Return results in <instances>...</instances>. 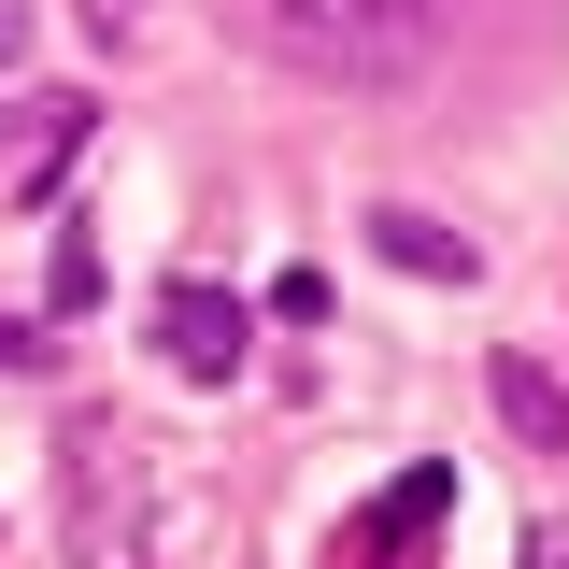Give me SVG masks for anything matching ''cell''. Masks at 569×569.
Returning <instances> with one entry per match:
<instances>
[{
  "instance_id": "cell-1",
  "label": "cell",
  "mask_w": 569,
  "mask_h": 569,
  "mask_svg": "<svg viewBox=\"0 0 569 569\" xmlns=\"http://www.w3.org/2000/svg\"><path fill=\"white\" fill-rule=\"evenodd\" d=\"M228 29L313 86H413L456 29V0H228Z\"/></svg>"
},
{
  "instance_id": "cell-2",
  "label": "cell",
  "mask_w": 569,
  "mask_h": 569,
  "mask_svg": "<svg viewBox=\"0 0 569 569\" xmlns=\"http://www.w3.org/2000/svg\"><path fill=\"white\" fill-rule=\"evenodd\" d=\"M142 485H157V441L129 413H71L58 427V541H71V569H142Z\"/></svg>"
},
{
  "instance_id": "cell-3",
  "label": "cell",
  "mask_w": 569,
  "mask_h": 569,
  "mask_svg": "<svg viewBox=\"0 0 569 569\" xmlns=\"http://www.w3.org/2000/svg\"><path fill=\"white\" fill-rule=\"evenodd\" d=\"M242 342H257V313H242V299H213V284H171V299H157V356H171L186 385H228Z\"/></svg>"
},
{
  "instance_id": "cell-4",
  "label": "cell",
  "mask_w": 569,
  "mask_h": 569,
  "mask_svg": "<svg viewBox=\"0 0 569 569\" xmlns=\"http://www.w3.org/2000/svg\"><path fill=\"white\" fill-rule=\"evenodd\" d=\"M485 399H498V427H512L527 456H569V385H556L527 342H498V356H485Z\"/></svg>"
},
{
  "instance_id": "cell-5",
  "label": "cell",
  "mask_w": 569,
  "mask_h": 569,
  "mask_svg": "<svg viewBox=\"0 0 569 569\" xmlns=\"http://www.w3.org/2000/svg\"><path fill=\"white\" fill-rule=\"evenodd\" d=\"M370 242H385L399 271H427V284H470V271H485V242H470V228H441V213H413V200L370 213Z\"/></svg>"
},
{
  "instance_id": "cell-6",
  "label": "cell",
  "mask_w": 569,
  "mask_h": 569,
  "mask_svg": "<svg viewBox=\"0 0 569 569\" xmlns=\"http://www.w3.org/2000/svg\"><path fill=\"white\" fill-rule=\"evenodd\" d=\"M0 370H58V342H43L29 313H0Z\"/></svg>"
},
{
  "instance_id": "cell-7",
  "label": "cell",
  "mask_w": 569,
  "mask_h": 569,
  "mask_svg": "<svg viewBox=\"0 0 569 569\" xmlns=\"http://www.w3.org/2000/svg\"><path fill=\"white\" fill-rule=\"evenodd\" d=\"M86 29H100V43H129V29H142V0H86Z\"/></svg>"
},
{
  "instance_id": "cell-8",
  "label": "cell",
  "mask_w": 569,
  "mask_h": 569,
  "mask_svg": "<svg viewBox=\"0 0 569 569\" xmlns=\"http://www.w3.org/2000/svg\"><path fill=\"white\" fill-rule=\"evenodd\" d=\"M14 58H29V0H0V71H14Z\"/></svg>"
},
{
  "instance_id": "cell-9",
  "label": "cell",
  "mask_w": 569,
  "mask_h": 569,
  "mask_svg": "<svg viewBox=\"0 0 569 569\" xmlns=\"http://www.w3.org/2000/svg\"><path fill=\"white\" fill-rule=\"evenodd\" d=\"M527 569H569V527H541V541H527Z\"/></svg>"
}]
</instances>
